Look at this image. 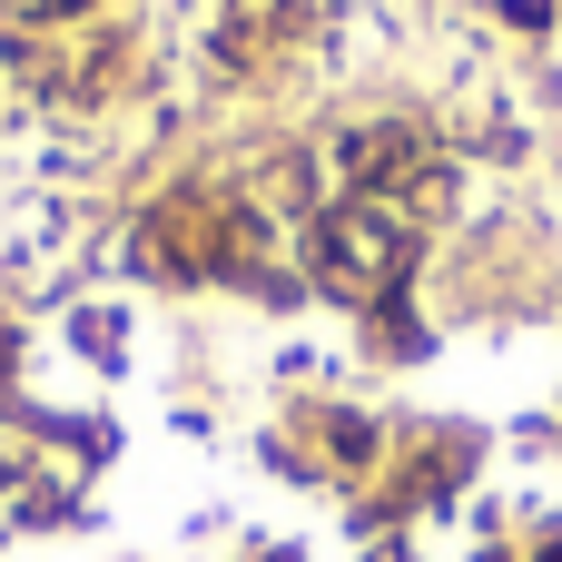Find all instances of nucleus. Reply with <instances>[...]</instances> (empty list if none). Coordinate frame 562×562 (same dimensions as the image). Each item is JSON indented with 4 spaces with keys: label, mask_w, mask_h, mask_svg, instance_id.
<instances>
[{
    "label": "nucleus",
    "mask_w": 562,
    "mask_h": 562,
    "mask_svg": "<svg viewBox=\"0 0 562 562\" xmlns=\"http://www.w3.org/2000/svg\"><path fill=\"white\" fill-rule=\"evenodd\" d=\"M316 267H326V286H346V296H385V286L405 277V227H395L385 207H336V217L316 227Z\"/></svg>",
    "instance_id": "obj_1"
},
{
    "label": "nucleus",
    "mask_w": 562,
    "mask_h": 562,
    "mask_svg": "<svg viewBox=\"0 0 562 562\" xmlns=\"http://www.w3.org/2000/svg\"><path fill=\"white\" fill-rule=\"evenodd\" d=\"M395 168H415V128H366V138H346V178H356V188H385Z\"/></svg>",
    "instance_id": "obj_2"
},
{
    "label": "nucleus",
    "mask_w": 562,
    "mask_h": 562,
    "mask_svg": "<svg viewBox=\"0 0 562 562\" xmlns=\"http://www.w3.org/2000/svg\"><path fill=\"white\" fill-rule=\"evenodd\" d=\"M40 10H79V0H40Z\"/></svg>",
    "instance_id": "obj_3"
},
{
    "label": "nucleus",
    "mask_w": 562,
    "mask_h": 562,
    "mask_svg": "<svg viewBox=\"0 0 562 562\" xmlns=\"http://www.w3.org/2000/svg\"><path fill=\"white\" fill-rule=\"evenodd\" d=\"M543 562H562V543H553V553H543Z\"/></svg>",
    "instance_id": "obj_4"
}]
</instances>
